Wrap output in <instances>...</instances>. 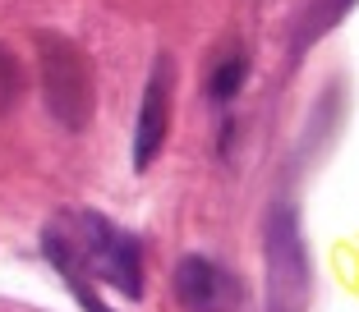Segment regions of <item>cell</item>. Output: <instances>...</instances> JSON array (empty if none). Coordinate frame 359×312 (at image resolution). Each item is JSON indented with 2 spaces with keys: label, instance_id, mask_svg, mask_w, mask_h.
Returning a JSON list of instances; mask_svg holds the SVG:
<instances>
[{
  "label": "cell",
  "instance_id": "obj_1",
  "mask_svg": "<svg viewBox=\"0 0 359 312\" xmlns=\"http://www.w3.org/2000/svg\"><path fill=\"white\" fill-rule=\"evenodd\" d=\"M37 73H42V97L51 115L65 129H83L97 106V69L88 51L74 37L42 32L37 37Z\"/></svg>",
  "mask_w": 359,
  "mask_h": 312
},
{
  "label": "cell",
  "instance_id": "obj_2",
  "mask_svg": "<svg viewBox=\"0 0 359 312\" xmlns=\"http://www.w3.org/2000/svg\"><path fill=\"white\" fill-rule=\"evenodd\" d=\"M74 248L83 257V267L93 276H102L111 290H120L125 299H143V253H138L134 234H125L120 225H111L97 211H83Z\"/></svg>",
  "mask_w": 359,
  "mask_h": 312
},
{
  "label": "cell",
  "instance_id": "obj_3",
  "mask_svg": "<svg viewBox=\"0 0 359 312\" xmlns=\"http://www.w3.org/2000/svg\"><path fill=\"white\" fill-rule=\"evenodd\" d=\"M267 290H272V312H295L309 290L304 248H299V229L290 207H276L272 229H267Z\"/></svg>",
  "mask_w": 359,
  "mask_h": 312
},
{
  "label": "cell",
  "instance_id": "obj_4",
  "mask_svg": "<svg viewBox=\"0 0 359 312\" xmlns=\"http://www.w3.org/2000/svg\"><path fill=\"white\" fill-rule=\"evenodd\" d=\"M170 290L184 312H240L244 303V285L235 281V271H226L212 257H198V253L175 262Z\"/></svg>",
  "mask_w": 359,
  "mask_h": 312
},
{
  "label": "cell",
  "instance_id": "obj_5",
  "mask_svg": "<svg viewBox=\"0 0 359 312\" xmlns=\"http://www.w3.org/2000/svg\"><path fill=\"white\" fill-rule=\"evenodd\" d=\"M170 134V60L157 55L148 78V92L138 101V125H134V170H148L157 161L161 143Z\"/></svg>",
  "mask_w": 359,
  "mask_h": 312
},
{
  "label": "cell",
  "instance_id": "obj_6",
  "mask_svg": "<svg viewBox=\"0 0 359 312\" xmlns=\"http://www.w3.org/2000/svg\"><path fill=\"white\" fill-rule=\"evenodd\" d=\"M46 257L55 262V271L65 276V285L74 290V299L83 303V312H111L102 299H97V290H93V281H88V271H83V257H79V248H74V239L69 234H60V229H46Z\"/></svg>",
  "mask_w": 359,
  "mask_h": 312
},
{
  "label": "cell",
  "instance_id": "obj_7",
  "mask_svg": "<svg viewBox=\"0 0 359 312\" xmlns=\"http://www.w3.org/2000/svg\"><path fill=\"white\" fill-rule=\"evenodd\" d=\"M244 78H249V60H244L240 51H231L222 64H212V73H208V97H212V101H231V97L244 87Z\"/></svg>",
  "mask_w": 359,
  "mask_h": 312
},
{
  "label": "cell",
  "instance_id": "obj_8",
  "mask_svg": "<svg viewBox=\"0 0 359 312\" xmlns=\"http://www.w3.org/2000/svg\"><path fill=\"white\" fill-rule=\"evenodd\" d=\"M23 87H28V69H23V60L0 46V115L14 111V106L23 101Z\"/></svg>",
  "mask_w": 359,
  "mask_h": 312
},
{
  "label": "cell",
  "instance_id": "obj_9",
  "mask_svg": "<svg viewBox=\"0 0 359 312\" xmlns=\"http://www.w3.org/2000/svg\"><path fill=\"white\" fill-rule=\"evenodd\" d=\"M346 5H350V0H337V10H346Z\"/></svg>",
  "mask_w": 359,
  "mask_h": 312
}]
</instances>
